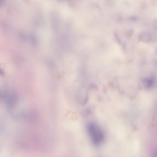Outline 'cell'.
<instances>
[{
    "label": "cell",
    "mask_w": 157,
    "mask_h": 157,
    "mask_svg": "<svg viewBox=\"0 0 157 157\" xmlns=\"http://www.w3.org/2000/svg\"><path fill=\"white\" fill-rule=\"evenodd\" d=\"M86 130L89 139L95 146L100 145L104 139L103 132L100 126L94 122H90L87 124Z\"/></svg>",
    "instance_id": "obj_1"
}]
</instances>
